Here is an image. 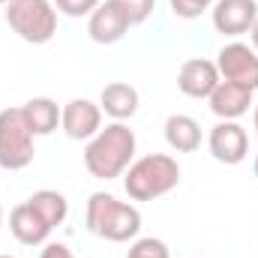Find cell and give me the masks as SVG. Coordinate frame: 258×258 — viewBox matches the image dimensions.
<instances>
[{"mask_svg":"<svg viewBox=\"0 0 258 258\" xmlns=\"http://www.w3.org/2000/svg\"><path fill=\"white\" fill-rule=\"evenodd\" d=\"M111 3H117L123 12H126L129 24L135 27V24H144L150 15H153V6H156V0H111Z\"/></svg>","mask_w":258,"mask_h":258,"instance_id":"obj_19","label":"cell"},{"mask_svg":"<svg viewBox=\"0 0 258 258\" xmlns=\"http://www.w3.org/2000/svg\"><path fill=\"white\" fill-rule=\"evenodd\" d=\"M39 258H75L69 252L66 243H45V249L39 252Z\"/></svg>","mask_w":258,"mask_h":258,"instance_id":"obj_22","label":"cell"},{"mask_svg":"<svg viewBox=\"0 0 258 258\" xmlns=\"http://www.w3.org/2000/svg\"><path fill=\"white\" fill-rule=\"evenodd\" d=\"M9 231H12L15 240L24 243V246H42L54 228L39 216V210H36L30 201H24V204L12 207V213H9Z\"/></svg>","mask_w":258,"mask_h":258,"instance_id":"obj_12","label":"cell"},{"mask_svg":"<svg viewBox=\"0 0 258 258\" xmlns=\"http://www.w3.org/2000/svg\"><path fill=\"white\" fill-rule=\"evenodd\" d=\"M252 93L249 87H240V84H231V81H219V87L210 93V111L219 117V120H237L249 111L252 105Z\"/></svg>","mask_w":258,"mask_h":258,"instance_id":"obj_13","label":"cell"},{"mask_svg":"<svg viewBox=\"0 0 258 258\" xmlns=\"http://www.w3.org/2000/svg\"><path fill=\"white\" fill-rule=\"evenodd\" d=\"M6 24L30 45H45L57 33V9L51 0H9Z\"/></svg>","mask_w":258,"mask_h":258,"instance_id":"obj_4","label":"cell"},{"mask_svg":"<svg viewBox=\"0 0 258 258\" xmlns=\"http://www.w3.org/2000/svg\"><path fill=\"white\" fill-rule=\"evenodd\" d=\"M96 6H99V0H54V9L63 12V15H69V18L90 15Z\"/></svg>","mask_w":258,"mask_h":258,"instance_id":"obj_21","label":"cell"},{"mask_svg":"<svg viewBox=\"0 0 258 258\" xmlns=\"http://www.w3.org/2000/svg\"><path fill=\"white\" fill-rule=\"evenodd\" d=\"M165 141L177 153H192L201 147V126L189 114H171L165 120Z\"/></svg>","mask_w":258,"mask_h":258,"instance_id":"obj_16","label":"cell"},{"mask_svg":"<svg viewBox=\"0 0 258 258\" xmlns=\"http://www.w3.org/2000/svg\"><path fill=\"white\" fill-rule=\"evenodd\" d=\"M0 258H12V255H0Z\"/></svg>","mask_w":258,"mask_h":258,"instance_id":"obj_26","label":"cell"},{"mask_svg":"<svg viewBox=\"0 0 258 258\" xmlns=\"http://www.w3.org/2000/svg\"><path fill=\"white\" fill-rule=\"evenodd\" d=\"M171 3V12L177 15V18H186V21H192L198 18L204 9H210L216 0H168Z\"/></svg>","mask_w":258,"mask_h":258,"instance_id":"obj_20","label":"cell"},{"mask_svg":"<svg viewBox=\"0 0 258 258\" xmlns=\"http://www.w3.org/2000/svg\"><path fill=\"white\" fill-rule=\"evenodd\" d=\"M99 108L108 117H114V120L123 123L126 117H132L138 111V90L132 84H126V81H111L99 93Z\"/></svg>","mask_w":258,"mask_h":258,"instance_id":"obj_14","label":"cell"},{"mask_svg":"<svg viewBox=\"0 0 258 258\" xmlns=\"http://www.w3.org/2000/svg\"><path fill=\"white\" fill-rule=\"evenodd\" d=\"M60 111L63 108H57V102L48 96H33L21 105V114H24L33 135H51L60 123Z\"/></svg>","mask_w":258,"mask_h":258,"instance_id":"obj_15","label":"cell"},{"mask_svg":"<svg viewBox=\"0 0 258 258\" xmlns=\"http://www.w3.org/2000/svg\"><path fill=\"white\" fill-rule=\"evenodd\" d=\"M207 147H210V153H213L216 162H222V165H237V162H243L246 153H249V135H246V129L240 126V123L222 120V123H216V126L210 129Z\"/></svg>","mask_w":258,"mask_h":258,"instance_id":"obj_7","label":"cell"},{"mask_svg":"<svg viewBox=\"0 0 258 258\" xmlns=\"http://www.w3.org/2000/svg\"><path fill=\"white\" fill-rule=\"evenodd\" d=\"M84 222H87L90 234H96L102 240H111V243H126L141 231L138 207H132L126 201H117L108 192H93L87 198Z\"/></svg>","mask_w":258,"mask_h":258,"instance_id":"obj_2","label":"cell"},{"mask_svg":"<svg viewBox=\"0 0 258 258\" xmlns=\"http://www.w3.org/2000/svg\"><path fill=\"white\" fill-rule=\"evenodd\" d=\"M249 36H252V48L258 51V18H255V24L249 27Z\"/></svg>","mask_w":258,"mask_h":258,"instance_id":"obj_23","label":"cell"},{"mask_svg":"<svg viewBox=\"0 0 258 258\" xmlns=\"http://www.w3.org/2000/svg\"><path fill=\"white\" fill-rule=\"evenodd\" d=\"M60 126L72 141H90L102 129V108L90 99H72L60 111Z\"/></svg>","mask_w":258,"mask_h":258,"instance_id":"obj_8","label":"cell"},{"mask_svg":"<svg viewBox=\"0 0 258 258\" xmlns=\"http://www.w3.org/2000/svg\"><path fill=\"white\" fill-rule=\"evenodd\" d=\"M135 156V132L114 120L105 129H99L87 147H84V168L96 177V180H114L129 168Z\"/></svg>","mask_w":258,"mask_h":258,"instance_id":"obj_1","label":"cell"},{"mask_svg":"<svg viewBox=\"0 0 258 258\" xmlns=\"http://www.w3.org/2000/svg\"><path fill=\"white\" fill-rule=\"evenodd\" d=\"M216 69L222 81L258 90V51L246 42H228L216 54Z\"/></svg>","mask_w":258,"mask_h":258,"instance_id":"obj_6","label":"cell"},{"mask_svg":"<svg viewBox=\"0 0 258 258\" xmlns=\"http://www.w3.org/2000/svg\"><path fill=\"white\" fill-rule=\"evenodd\" d=\"M27 201L39 210V216H42L51 228H57L66 219V213H69V201H66L60 192H54V189H39V192L30 195Z\"/></svg>","mask_w":258,"mask_h":258,"instance_id":"obj_17","label":"cell"},{"mask_svg":"<svg viewBox=\"0 0 258 258\" xmlns=\"http://www.w3.org/2000/svg\"><path fill=\"white\" fill-rule=\"evenodd\" d=\"M258 18L255 0H216L213 3V27L225 36L246 33Z\"/></svg>","mask_w":258,"mask_h":258,"instance_id":"obj_11","label":"cell"},{"mask_svg":"<svg viewBox=\"0 0 258 258\" xmlns=\"http://www.w3.org/2000/svg\"><path fill=\"white\" fill-rule=\"evenodd\" d=\"M180 183V165L168 153H150L132 162L123 177V189L132 201H153Z\"/></svg>","mask_w":258,"mask_h":258,"instance_id":"obj_3","label":"cell"},{"mask_svg":"<svg viewBox=\"0 0 258 258\" xmlns=\"http://www.w3.org/2000/svg\"><path fill=\"white\" fill-rule=\"evenodd\" d=\"M129 27H132V24H129L126 12H123L117 3H111V0L99 3V6L90 12V18H87V33H90V39L99 42V45H114V42H120V39L126 36Z\"/></svg>","mask_w":258,"mask_h":258,"instance_id":"obj_9","label":"cell"},{"mask_svg":"<svg viewBox=\"0 0 258 258\" xmlns=\"http://www.w3.org/2000/svg\"><path fill=\"white\" fill-rule=\"evenodd\" d=\"M33 132L27 126L21 108L0 111V165L6 171H21L33 162Z\"/></svg>","mask_w":258,"mask_h":258,"instance_id":"obj_5","label":"cell"},{"mask_svg":"<svg viewBox=\"0 0 258 258\" xmlns=\"http://www.w3.org/2000/svg\"><path fill=\"white\" fill-rule=\"evenodd\" d=\"M126 258H171V252L159 237H141L129 246Z\"/></svg>","mask_w":258,"mask_h":258,"instance_id":"obj_18","label":"cell"},{"mask_svg":"<svg viewBox=\"0 0 258 258\" xmlns=\"http://www.w3.org/2000/svg\"><path fill=\"white\" fill-rule=\"evenodd\" d=\"M0 225H3V207H0Z\"/></svg>","mask_w":258,"mask_h":258,"instance_id":"obj_25","label":"cell"},{"mask_svg":"<svg viewBox=\"0 0 258 258\" xmlns=\"http://www.w3.org/2000/svg\"><path fill=\"white\" fill-rule=\"evenodd\" d=\"M0 3H9V0H0Z\"/></svg>","mask_w":258,"mask_h":258,"instance_id":"obj_27","label":"cell"},{"mask_svg":"<svg viewBox=\"0 0 258 258\" xmlns=\"http://www.w3.org/2000/svg\"><path fill=\"white\" fill-rule=\"evenodd\" d=\"M252 120H255V132H258V105H255V111H252ZM252 171H255V177H258V153H255V165H252Z\"/></svg>","mask_w":258,"mask_h":258,"instance_id":"obj_24","label":"cell"},{"mask_svg":"<svg viewBox=\"0 0 258 258\" xmlns=\"http://www.w3.org/2000/svg\"><path fill=\"white\" fill-rule=\"evenodd\" d=\"M219 81L222 78H219L216 63H210L204 57L186 60V63L180 66V72H177V87L189 99H210V93L219 87Z\"/></svg>","mask_w":258,"mask_h":258,"instance_id":"obj_10","label":"cell"}]
</instances>
